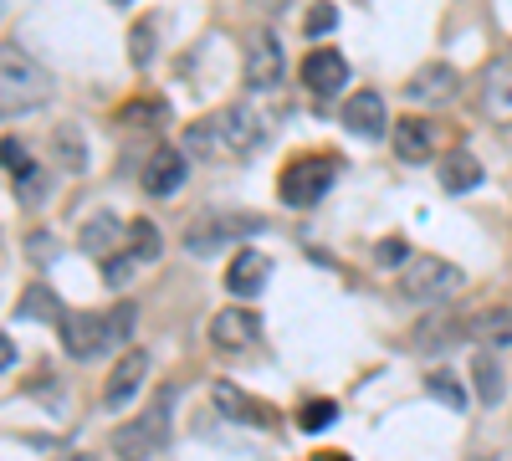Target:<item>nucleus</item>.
<instances>
[{
  "instance_id": "obj_37",
  "label": "nucleus",
  "mask_w": 512,
  "mask_h": 461,
  "mask_svg": "<svg viewBox=\"0 0 512 461\" xmlns=\"http://www.w3.org/2000/svg\"><path fill=\"white\" fill-rule=\"evenodd\" d=\"M313 461H354V456H338V451H318Z\"/></svg>"
},
{
  "instance_id": "obj_29",
  "label": "nucleus",
  "mask_w": 512,
  "mask_h": 461,
  "mask_svg": "<svg viewBox=\"0 0 512 461\" xmlns=\"http://www.w3.org/2000/svg\"><path fill=\"white\" fill-rule=\"evenodd\" d=\"M0 164L16 175V180H26V175H36V159L26 154V144L21 139H0Z\"/></svg>"
},
{
  "instance_id": "obj_2",
  "label": "nucleus",
  "mask_w": 512,
  "mask_h": 461,
  "mask_svg": "<svg viewBox=\"0 0 512 461\" xmlns=\"http://www.w3.org/2000/svg\"><path fill=\"white\" fill-rule=\"evenodd\" d=\"M134 323H139V308L134 303H118L108 313H93V308H82V313H67L62 318V349L77 359V364H93L113 349H123L128 339H134Z\"/></svg>"
},
{
  "instance_id": "obj_39",
  "label": "nucleus",
  "mask_w": 512,
  "mask_h": 461,
  "mask_svg": "<svg viewBox=\"0 0 512 461\" xmlns=\"http://www.w3.org/2000/svg\"><path fill=\"white\" fill-rule=\"evenodd\" d=\"M118 6H128V0H118Z\"/></svg>"
},
{
  "instance_id": "obj_19",
  "label": "nucleus",
  "mask_w": 512,
  "mask_h": 461,
  "mask_svg": "<svg viewBox=\"0 0 512 461\" xmlns=\"http://www.w3.org/2000/svg\"><path fill=\"white\" fill-rule=\"evenodd\" d=\"M210 400H216L221 415H231V421H246V426H272V421H277L267 405H256L251 395H241L231 380H216V385H210Z\"/></svg>"
},
{
  "instance_id": "obj_25",
  "label": "nucleus",
  "mask_w": 512,
  "mask_h": 461,
  "mask_svg": "<svg viewBox=\"0 0 512 461\" xmlns=\"http://www.w3.org/2000/svg\"><path fill=\"white\" fill-rule=\"evenodd\" d=\"M123 251H128V257H134V262H154L159 257V226L154 221H128V241H123Z\"/></svg>"
},
{
  "instance_id": "obj_14",
  "label": "nucleus",
  "mask_w": 512,
  "mask_h": 461,
  "mask_svg": "<svg viewBox=\"0 0 512 461\" xmlns=\"http://www.w3.org/2000/svg\"><path fill=\"white\" fill-rule=\"evenodd\" d=\"M185 175H190V159H185V149H154L149 154V164H144V190L154 195V200H169L180 185H185Z\"/></svg>"
},
{
  "instance_id": "obj_22",
  "label": "nucleus",
  "mask_w": 512,
  "mask_h": 461,
  "mask_svg": "<svg viewBox=\"0 0 512 461\" xmlns=\"http://www.w3.org/2000/svg\"><path fill=\"white\" fill-rule=\"evenodd\" d=\"M16 313H21V318H41V323H57V328H62V318H67L62 298H57V292H52L47 282H31V287L21 292Z\"/></svg>"
},
{
  "instance_id": "obj_10",
  "label": "nucleus",
  "mask_w": 512,
  "mask_h": 461,
  "mask_svg": "<svg viewBox=\"0 0 512 461\" xmlns=\"http://www.w3.org/2000/svg\"><path fill=\"white\" fill-rule=\"evenodd\" d=\"M256 339H262V313H251V308H221L216 318H210V344H216L221 354H241Z\"/></svg>"
},
{
  "instance_id": "obj_15",
  "label": "nucleus",
  "mask_w": 512,
  "mask_h": 461,
  "mask_svg": "<svg viewBox=\"0 0 512 461\" xmlns=\"http://www.w3.org/2000/svg\"><path fill=\"white\" fill-rule=\"evenodd\" d=\"M390 144H395V159H400V164H425V159L436 154V129H431V118L405 113L395 129H390Z\"/></svg>"
},
{
  "instance_id": "obj_27",
  "label": "nucleus",
  "mask_w": 512,
  "mask_h": 461,
  "mask_svg": "<svg viewBox=\"0 0 512 461\" xmlns=\"http://www.w3.org/2000/svg\"><path fill=\"white\" fill-rule=\"evenodd\" d=\"M425 390H431L441 405H451V410H466V390H461V380L451 369H431L425 374Z\"/></svg>"
},
{
  "instance_id": "obj_33",
  "label": "nucleus",
  "mask_w": 512,
  "mask_h": 461,
  "mask_svg": "<svg viewBox=\"0 0 512 461\" xmlns=\"http://www.w3.org/2000/svg\"><path fill=\"white\" fill-rule=\"evenodd\" d=\"M154 26H159V21H139V26H134V62H149V47H154Z\"/></svg>"
},
{
  "instance_id": "obj_1",
  "label": "nucleus",
  "mask_w": 512,
  "mask_h": 461,
  "mask_svg": "<svg viewBox=\"0 0 512 461\" xmlns=\"http://www.w3.org/2000/svg\"><path fill=\"white\" fill-rule=\"evenodd\" d=\"M267 118L262 108H246V103H231V108H216L195 118L185 129V149L195 154H210V159H246L267 144Z\"/></svg>"
},
{
  "instance_id": "obj_18",
  "label": "nucleus",
  "mask_w": 512,
  "mask_h": 461,
  "mask_svg": "<svg viewBox=\"0 0 512 461\" xmlns=\"http://www.w3.org/2000/svg\"><path fill=\"white\" fill-rule=\"evenodd\" d=\"M410 339H415L420 354H451V349L466 339V323L451 318V313H431V318H420V323H415Z\"/></svg>"
},
{
  "instance_id": "obj_8",
  "label": "nucleus",
  "mask_w": 512,
  "mask_h": 461,
  "mask_svg": "<svg viewBox=\"0 0 512 461\" xmlns=\"http://www.w3.org/2000/svg\"><path fill=\"white\" fill-rule=\"evenodd\" d=\"M241 72H246V88L251 93H272L282 72H287V57H282V41L272 26H256L246 36V57H241Z\"/></svg>"
},
{
  "instance_id": "obj_7",
  "label": "nucleus",
  "mask_w": 512,
  "mask_h": 461,
  "mask_svg": "<svg viewBox=\"0 0 512 461\" xmlns=\"http://www.w3.org/2000/svg\"><path fill=\"white\" fill-rule=\"evenodd\" d=\"M262 231V216H231V211H210V216H195L190 231H185V251L190 257H216L221 246Z\"/></svg>"
},
{
  "instance_id": "obj_4",
  "label": "nucleus",
  "mask_w": 512,
  "mask_h": 461,
  "mask_svg": "<svg viewBox=\"0 0 512 461\" xmlns=\"http://www.w3.org/2000/svg\"><path fill=\"white\" fill-rule=\"evenodd\" d=\"M169 415H175V390H159L149 410H139L134 421H123V426L113 431L118 461H149V456L169 441Z\"/></svg>"
},
{
  "instance_id": "obj_36",
  "label": "nucleus",
  "mask_w": 512,
  "mask_h": 461,
  "mask_svg": "<svg viewBox=\"0 0 512 461\" xmlns=\"http://www.w3.org/2000/svg\"><path fill=\"white\" fill-rule=\"evenodd\" d=\"M57 461H98V456H93V451H62Z\"/></svg>"
},
{
  "instance_id": "obj_28",
  "label": "nucleus",
  "mask_w": 512,
  "mask_h": 461,
  "mask_svg": "<svg viewBox=\"0 0 512 461\" xmlns=\"http://www.w3.org/2000/svg\"><path fill=\"white\" fill-rule=\"evenodd\" d=\"M338 421V405L333 400H308L303 410H297V426H303L308 436H318V431H328Z\"/></svg>"
},
{
  "instance_id": "obj_9",
  "label": "nucleus",
  "mask_w": 512,
  "mask_h": 461,
  "mask_svg": "<svg viewBox=\"0 0 512 461\" xmlns=\"http://www.w3.org/2000/svg\"><path fill=\"white\" fill-rule=\"evenodd\" d=\"M456 88H461V77H456L451 62H425V67H415L405 77V98L415 108H441V103L456 98Z\"/></svg>"
},
{
  "instance_id": "obj_35",
  "label": "nucleus",
  "mask_w": 512,
  "mask_h": 461,
  "mask_svg": "<svg viewBox=\"0 0 512 461\" xmlns=\"http://www.w3.org/2000/svg\"><path fill=\"white\" fill-rule=\"evenodd\" d=\"M16 364V344L6 339V333H0V369H11Z\"/></svg>"
},
{
  "instance_id": "obj_23",
  "label": "nucleus",
  "mask_w": 512,
  "mask_h": 461,
  "mask_svg": "<svg viewBox=\"0 0 512 461\" xmlns=\"http://www.w3.org/2000/svg\"><path fill=\"white\" fill-rule=\"evenodd\" d=\"M118 123H123V129H164V123H169V103H159V98H134V103L118 108Z\"/></svg>"
},
{
  "instance_id": "obj_20",
  "label": "nucleus",
  "mask_w": 512,
  "mask_h": 461,
  "mask_svg": "<svg viewBox=\"0 0 512 461\" xmlns=\"http://www.w3.org/2000/svg\"><path fill=\"white\" fill-rule=\"evenodd\" d=\"M466 339H477L482 349H507L512 344V308H482L466 318Z\"/></svg>"
},
{
  "instance_id": "obj_5",
  "label": "nucleus",
  "mask_w": 512,
  "mask_h": 461,
  "mask_svg": "<svg viewBox=\"0 0 512 461\" xmlns=\"http://www.w3.org/2000/svg\"><path fill=\"white\" fill-rule=\"evenodd\" d=\"M461 287H466V272L456 262H446V257H431V251H420V257H410L400 267V292L410 303H425V308L456 298Z\"/></svg>"
},
{
  "instance_id": "obj_6",
  "label": "nucleus",
  "mask_w": 512,
  "mask_h": 461,
  "mask_svg": "<svg viewBox=\"0 0 512 461\" xmlns=\"http://www.w3.org/2000/svg\"><path fill=\"white\" fill-rule=\"evenodd\" d=\"M338 180V159L328 154H303V159H292L282 164V175H277V195L287 211H308V205H318Z\"/></svg>"
},
{
  "instance_id": "obj_38",
  "label": "nucleus",
  "mask_w": 512,
  "mask_h": 461,
  "mask_svg": "<svg viewBox=\"0 0 512 461\" xmlns=\"http://www.w3.org/2000/svg\"><path fill=\"white\" fill-rule=\"evenodd\" d=\"M256 6H282V0H256Z\"/></svg>"
},
{
  "instance_id": "obj_32",
  "label": "nucleus",
  "mask_w": 512,
  "mask_h": 461,
  "mask_svg": "<svg viewBox=\"0 0 512 461\" xmlns=\"http://www.w3.org/2000/svg\"><path fill=\"white\" fill-rule=\"evenodd\" d=\"M128 277H134V257H128V251H123V257H108V262H103V282H108V287H123Z\"/></svg>"
},
{
  "instance_id": "obj_34",
  "label": "nucleus",
  "mask_w": 512,
  "mask_h": 461,
  "mask_svg": "<svg viewBox=\"0 0 512 461\" xmlns=\"http://www.w3.org/2000/svg\"><path fill=\"white\" fill-rule=\"evenodd\" d=\"M379 262H384V267H405V262H410L405 241H384V246H379Z\"/></svg>"
},
{
  "instance_id": "obj_30",
  "label": "nucleus",
  "mask_w": 512,
  "mask_h": 461,
  "mask_svg": "<svg viewBox=\"0 0 512 461\" xmlns=\"http://www.w3.org/2000/svg\"><path fill=\"white\" fill-rule=\"evenodd\" d=\"M333 26H338V6H333V0H313L308 16H303V31L308 36H328Z\"/></svg>"
},
{
  "instance_id": "obj_13",
  "label": "nucleus",
  "mask_w": 512,
  "mask_h": 461,
  "mask_svg": "<svg viewBox=\"0 0 512 461\" xmlns=\"http://www.w3.org/2000/svg\"><path fill=\"white\" fill-rule=\"evenodd\" d=\"M267 277H272V257H267V251H256V246H246V251H236L231 267H226V292L251 303L256 292L267 287Z\"/></svg>"
},
{
  "instance_id": "obj_12",
  "label": "nucleus",
  "mask_w": 512,
  "mask_h": 461,
  "mask_svg": "<svg viewBox=\"0 0 512 461\" xmlns=\"http://www.w3.org/2000/svg\"><path fill=\"white\" fill-rule=\"evenodd\" d=\"M303 82H308V93H318V98L344 93V88H349V57L338 52V47L308 52V57H303Z\"/></svg>"
},
{
  "instance_id": "obj_24",
  "label": "nucleus",
  "mask_w": 512,
  "mask_h": 461,
  "mask_svg": "<svg viewBox=\"0 0 512 461\" xmlns=\"http://www.w3.org/2000/svg\"><path fill=\"white\" fill-rule=\"evenodd\" d=\"M472 374H477V400H482V405H502L507 380H502V364L492 359V349H482V354L472 359Z\"/></svg>"
},
{
  "instance_id": "obj_11",
  "label": "nucleus",
  "mask_w": 512,
  "mask_h": 461,
  "mask_svg": "<svg viewBox=\"0 0 512 461\" xmlns=\"http://www.w3.org/2000/svg\"><path fill=\"white\" fill-rule=\"evenodd\" d=\"M144 374H149V354H144V349H123V354H118V364L108 369V385H103V410H123L128 400L139 395Z\"/></svg>"
},
{
  "instance_id": "obj_3",
  "label": "nucleus",
  "mask_w": 512,
  "mask_h": 461,
  "mask_svg": "<svg viewBox=\"0 0 512 461\" xmlns=\"http://www.w3.org/2000/svg\"><path fill=\"white\" fill-rule=\"evenodd\" d=\"M52 98V72L31 52L0 41V118H26Z\"/></svg>"
},
{
  "instance_id": "obj_17",
  "label": "nucleus",
  "mask_w": 512,
  "mask_h": 461,
  "mask_svg": "<svg viewBox=\"0 0 512 461\" xmlns=\"http://www.w3.org/2000/svg\"><path fill=\"white\" fill-rule=\"evenodd\" d=\"M482 113L497 123L512 118V52H502L482 67Z\"/></svg>"
},
{
  "instance_id": "obj_21",
  "label": "nucleus",
  "mask_w": 512,
  "mask_h": 461,
  "mask_svg": "<svg viewBox=\"0 0 512 461\" xmlns=\"http://www.w3.org/2000/svg\"><path fill=\"white\" fill-rule=\"evenodd\" d=\"M441 185H446L451 195L477 190V185H482V159H477L472 149H451V154L441 159Z\"/></svg>"
},
{
  "instance_id": "obj_26",
  "label": "nucleus",
  "mask_w": 512,
  "mask_h": 461,
  "mask_svg": "<svg viewBox=\"0 0 512 461\" xmlns=\"http://www.w3.org/2000/svg\"><path fill=\"white\" fill-rule=\"evenodd\" d=\"M113 241L123 246V241H128V231H123L113 216H93V221H88V236H82V246H88L93 257H103V262H108V246H113Z\"/></svg>"
},
{
  "instance_id": "obj_31",
  "label": "nucleus",
  "mask_w": 512,
  "mask_h": 461,
  "mask_svg": "<svg viewBox=\"0 0 512 461\" xmlns=\"http://www.w3.org/2000/svg\"><path fill=\"white\" fill-rule=\"evenodd\" d=\"M57 159L67 164V170H82V164H88V149L77 144V129L67 123V129H57Z\"/></svg>"
},
{
  "instance_id": "obj_16",
  "label": "nucleus",
  "mask_w": 512,
  "mask_h": 461,
  "mask_svg": "<svg viewBox=\"0 0 512 461\" xmlns=\"http://www.w3.org/2000/svg\"><path fill=\"white\" fill-rule=\"evenodd\" d=\"M338 118H344V129H349L354 139H379V134H390V113H384V98H379L374 88L354 93Z\"/></svg>"
}]
</instances>
